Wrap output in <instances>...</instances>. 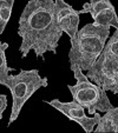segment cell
I'll return each mask as SVG.
<instances>
[{"instance_id":"1","label":"cell","mask_w":118,"mask_h":133,"mask_svg":"<svg viewBox=\"0 0 118 133\" xmlns=\"http://www.w3.org/2000/svg\"><path fill=\"white\" fill-rule=\"evenodd\" d=\"M63 33L55 17L54 0H28L18 24L21 58H26L31 51L43 60L47 52L57 54Z\"/></svg>"},{"instance_id":"2","label":"cell","mask_w":118,"mask_h":133,"mask_svg":"<svg viewBox=\"0 0 118 133\" xmlns=\"http://www.w3.org/2000/svg\"><path fill=\"white\" fill-rule=\"evenodd\" d=\"M110 28L91 23L78 31L74 39L70 40V68L79 67L83 72L90 70L101 55L110 37Z\"/></svg>"},{"instance_id":"3","label":"cell","mask_w":118,"mask_h":133,"mask_svg":"<svg viewBox=\"0 0 118 133\" xmlns=\"http://www.w3.org/2000/svg\"><path fill=\"white\" fill-rule=\"evenodd\" d=\"M0 85L8 88L12 94V112L8 119L7 126L10 127L12 123L18 119L21 113V108L24 107L27 100L43 87L48 86V79L46 77H41L37 68L33 70H21L18 74L8 75Z\"/></svg>"},{"instance_id":"4","label":"cell","mask_w":118,"mask_h":133,"mask_svg":"<svg viewBox=\"0 0 118 133\" xmlns=\"http://www.w3.org/2000/svg\"><path fill=\"white\" fill-rule=\"evenodd\" d=\"M70 70L73 72L76 79L74 85H67L72 100L77 101L85 110H88L89 114L92 116L96 112L104 113L113 107L106 91L103 87L91 81L79 67H73Z\"/></svg>"},{"instance_id":"5","label":"cell","mask_w":118,"mask_h":133,"mask_svg":"<svg viewBox=\"0 0 118 133\" xmlns=\"http://www.w3.org/2000/svg\"><path fill=\"white\" fill-rule=\"evenodd\" d=\"M44 103L48 104L53 108L58 110L60 113H63L65 117H67L70 120L77 123L88 133L93 132L96 125H97L99 119H101V113L99 112H96L93 114V117H88L85 114V108L74 100L70 101V103H63L59 99H52L50 101L44 100Z\"/></svg>"},{"instance_id":"6","label":"cell","mask_w":118,"mask_h":133,"mask_svg":"<svg viewBox=\"0 0 118 133\" xmlns=\"http://www.w3.org/2000/svg\"><path fill=\"white\" fill-rule=\"evenodd\" d=\"M85 75L106 92L118 96V59L96 61L95 65L86 71Z\"/></svg>"},{"instance_id":"7","label":"cell","mask_w":118,"mask_h":133,"mask_svg":"<svg viewBox=\"0 0 118 133\" xmlns=\"http://www.w3.org/2000/svg\"><path fill=\"white\" fill-rule=\"evenodd\" d=\"M80 14L89 13L93 19V23L106 27H117L118 15L116 8L110 0H90L83 5Z\"/></svg>"},{"instance_id":"8","label":"cell","mask_w":118,"mask_h":133,"mask_svg":"<svg viewBox=\"0 0 118 133\" xmlns=\"http://www.w3.org/2000/svg\"><path fill=\"white\" fill-rule=\"evenodd\" d=\"M95 133H118V107H111L104 116H101V119L96 125Z\"/></svg>"},{"instance_id":"9","label":"cell","mask_w":118,"mask_h":133,"mask_svg":"<svg viewBox=\"0 0 118 133\" xmlns=\"http://www.w3.org/2000/svg\"><path fill=\"white\" fill-rule=\"evenodd\" d=\"M79 15H80L79 11H76L74 8H73L71 12L67 13V14H65L61 18L57 19L59 27L61 28V31H63L64 33H66V34L69 35L70 40H73V39H74L77 33H78V31H79L78 30L79 21H80L79 20Z\"/></svg>"},{"instance_id":"10","label":"cell","mask_w":118,"mask_h":133,"mask_svg":"<svg viewBox=\"0 0 118 133\" xmlns=\"http://www.w3.org/2000/svg\"><path fill=\"white\" fill-rule=\"evenodd\" d=\"M118 59V26L111 37H109L101 55L98 57L97 61L105 60H117Z\"/></svg>"},{"instance_id":"11","label":"cell","mask_w":118,"mask_h":133,"mask_svg":"<svg viewBox=\"0 0 118 133\" xmlns=\"http://www.w3.org/2000/svg\"><path fill=\"white\" fill-rule=\"evenodd\" d=\"M14 0H0V34H3L10 21Z\"/></svg>"},{"instance_id":"12","label":"cell","mask_w":118,"mask_h":133,"mask_svg":"<svg viewBox=\"0 0 118 133\" xmlns=\"http://www.w3.org/2000/svg\"><path fill=\"white\" fill-rule=\"evenodd\" d=\"M8 47L7 43H3L0 40V84L5 78H7L11 72L14 71L13 67H10L6 59V50Z\"/></svg>"},{"instance_id":"13","label":"cell","mask_w":118,"mask_h":133,"mask_svg":"<svg viewBox=\"0 0 118 133\" xmlns=\"http://www.w3.org/2000/svg\"><path fill=\"white\" fill-rule=\"evenodd\" d=\"M6 108H7V96L0 94V120L3 119V114Z\"/></svg>"}]
</instances>
